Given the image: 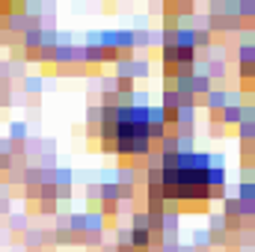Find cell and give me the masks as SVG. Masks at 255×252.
Segmentation results:
<instances>
[{"label":"cell","mask_w":255,"mask_h":252,"mask_svg":"<svg viewBox=\"0 0 255 252\" xmlns=\"http://www.w3.org/2000/svg\"><path fill=\"white\" fill-rule=\"evenodd\" d=\"M151 133V113L139 107L119 110V125H116V142L125 151H145Z\"/></svg>","instance_id":"cell-2"},{"label":"cell","mask_w":255,"mask_h":252,"mask_svg":"<svg viewBox=\"0 0 255 252\" xmlns=\"http://www.w3.org/2000/svg\"><path fill=\"white\" fill-rule=\"evenodd\" d=\"M211 187V160L205 154H175L166 163L163 190L172 196H202Z\"/></svg>","instance_id":"cell-1"}]
</instances>
